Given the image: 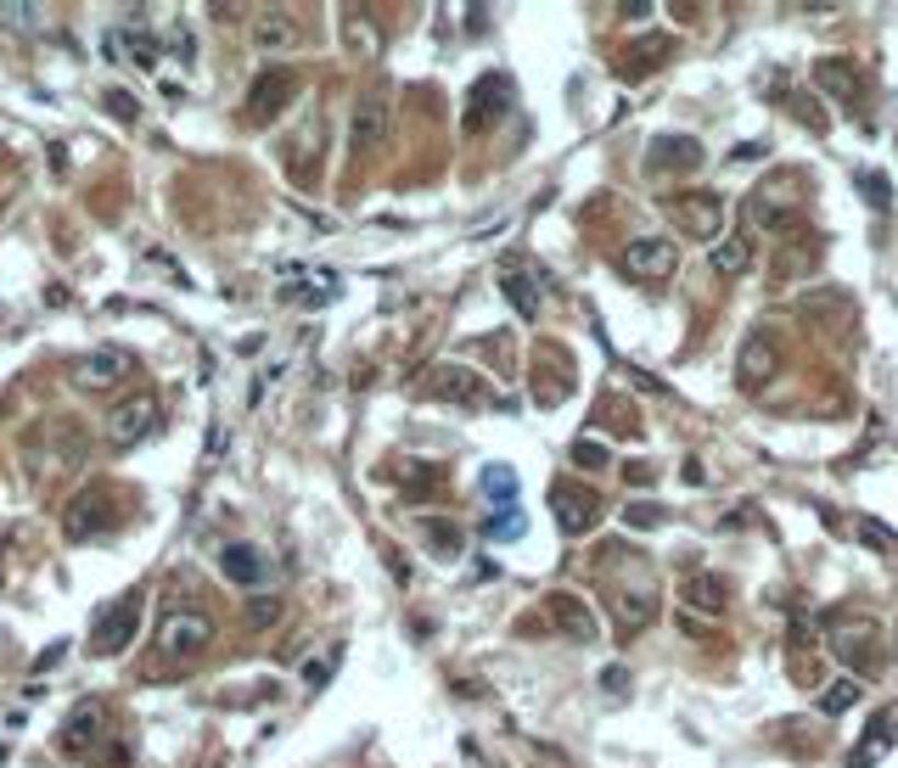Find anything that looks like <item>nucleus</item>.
I'll return each instance as SVG.
<instances>
[{
    "instance_id": "nucleus-1",
    "label": "nucleus",
    "mask_w": 898,
    "mask_h": 768,
    "mask_svg": "<svg viewBox=\"0 0 898 768\" xmlns=\"http://www.w3.org/2000/svg\"><path fill=\"white\" fill-rule=\"evenodd\" d=\"M831 656L842 667H854V674H876L882 667V629L871 617H848L831 629Z\"/></svg>"
},
{
    "instance_id": "nucleus-2",
    "label": "nucleus",
    "mask_w": 898,
    "mask_h": 768,
    "mask_svg": "<svg viewBox=\"0 0 898 768\" xmlns=\"http://www.w3.org/2000/svg\"><path fill=\"white\" fill-rule=\"evenodd\" d=\"M775 370H781V343H775V331H747L741 337V348H736V381L747 393H759V388H770L775 381Z\"/></svg>"
},
{
    "instance_id": "nucleus-3",
    "label": "nucleus",
    "mask_w": 898,
    "mask_h": 768,
    "mask_svg": "<svg viewBox=\"0 0 898 768\" xmlns=\"http://www.w3.org/2000/svg\"><path fill=\"white\" fill-rule=\"evenodd\" d=\"M208 640H214V622H208L203 611H169V617L158 622V651H163V656H174V662H192V656H203V651H208Z\"/></svg>"
},
{
    "instance_id": "nucleus-4",
    "label": "nucleus",
    "mask_w": 898,
    "mask_h": 768,
    "mask_svg": "<svg viewBox=\"0 0 898 768\" xmlns=\"http://www.w3.org/2000/svg\"><path fill=\"white\" fill-rule=\"evenodd\" d=\"M674 264H680V253H674L669 236H635V242H624V253H618V270L629 280H669Z\"/></svg>"
},
{
    "instance_id": "nucleus-5",
    "label": "nucleus",
    "mask_w": 898,
    "mask_h": 768,
    "mask_svg": "<svg viewBox=\"0 0 898 768\" xmlns=\"http://www.w3.org/2000/svg\"><path fill=\"white\" fill-rule=\"evenodd\" d=\"M792 208H797V180H792V174H770V180L747 197V219L759 225V230H781V225L792 219Z\"/></svg>"
},
{
    "instance_id": "nucleus-6",
    "label": "nucleus",
    "mask_w": 898,
    "mask_h": 768,
    "mask_svg": "<svg viewBox=\"0 0 898 768\" xmlns=\"http://www.w3.org/2000/svg\"><path fill=\"white\" fill-rule=\"evenodd\" d=\"M428 393L444 399V404H466V410L495 404V393L484 388V376H478V370H466V365H439L433 381H428Z\"/></svg>"
},
{
    "instance_id": "nucleus-7",
    "label": "nucleus",
    "mask_w": 898,
    "mask_h": 768,
    "mask_svg": "<svg viewBox=\"0 0 898 768\" xmlns=\"http://www.w3.org/2000/svg\"><path fill=\"white\" fill-rule=\"evenodd\" d=\"M702 163H707V147L696 135H657L646 147V169L651 174H691Z\"/></svg>"
},
{
    "instance_id": "nucleus-8",
    "label": "nucleus",
    "mask_w": 898,
    "mask_h": 768,
    "mask_svg": "<svg viewBox=\"0 0 898 768\" xmlns=\"http://www.w3.org/2000/svg\"><path fill=\"white\" fill-rule=\"evenodd\" d=\"M550 500H556V521H561V534H573V539H579V534H590V527L601 521V511H606V505H601V494H595V489H584V483H556V494H550Z\"/></svg>"
},
{
    "instance_id": "nucleus-9",
    "label": "nucleus",
    "mask_w": 898,
    "mask_h": 768,
    "mask_svg": "<svg viewBox=\"0 0 898 768\" xmlns=\"http://www.w3.org/2000/svg\"><path fill=\"white\" fill-rule=\"evenodd\" d=\"M135 622H140V595H124V600H113L102 617H96V656H118L129 640H135Z\"/></svg>"
},
{
    "instance_id": "nucleus-10",
    "label": "nucleus",
    "mask_w": 898,
    "mask_h": 768,
    "mask_svg": "<svg viewBox=\"0 0 898 768\" xmlns=\"http://www.w3.org/2000/svg\"><path fill=\"white\" fill-rule=\"evenodd\" d=\"M102 527H113V500H107V489H84L68 511H62V534L79 545V539H96Z\"/></svg>"
},
{
    "instance_id": "nucleus-11",
    "label": "nucleus",
    "mask_w": 898,
    "mask_h": 768,
    "mask_svg": "<svg viewBox=\"0 0 898 768\" xmlns=\"http://www.w3.org/2000/svg\"><path fill=\"white\" fill-rule=\"evenodd\" d=\"M511 107V79L505 73H484L466 95V129H489L495 118H505Z\"/></svg>"
},
{
    "instance_id": "nucleus-12",
    "label": "nucleus",
    "mask_w": 898,
    "mask_h": 768,
    "mask_svg": "<svg viewBox=\"0 0 898 768\" xmlns=\"http://www.w3.org/2000/svg\"><path fill=\"white\" fill-rule=\"evenodd\" d=\"M815 84L842 107H860L865 102V73L854 68V57H820L815 62Z\"/></svg>"
},
{
    "instance_id": "nucleus-13",
    "label": "nucleus",
    "mask_w": 898,
    "mask_h": 768,
    "mask_svg": "<svg viewBox=\"0 0 898 768\" xmlns=\"http://www.w3.org/2000/svg\"><path fill=\"white\" fill-rule=\"evenodd\" d=\"M669 214H674V225H685L691 236H707V242H714L719 225H725V203L714 197V191H691V197H674Z\"/></svg>"
},
{
    "instance_id": "nucleus-14",
    "label": "nucleus",
    "mask_w": 898,
    "mask_h": 768,
    "mask_svg": "<svg viewBox=\"0 0 898 768\" xmlns=\"http://www.w3.org/2000/svg\"><path fill=\"white\" fill-rule=\"evenodd\" d=\"M129 354L124 348H96V354H84L79 365H73V388H84V393H96V388H113V381H124L129 376Z\"/></svg>"
},
{
    "instance_id": "nucleus-15",
    "label": "nucleus",
    "mask_w": 898,
    "mask_h": 768,
    "mask_svg": "<svg viewBox=\"0 0 898 768\" xmlns=\"http://www.w3.org/2000/svg\"><path fill=\"white\" fill-rule=\"evenodd\" d=\"M545 617H550L573 645H590V640H595V617H590V606H584L579 595H567V589L545 595Z\"/></svg>"
},
{
    "instance_id": "nucleus-16",
    "label": "nucleus",
    "mask_w": 898,
    "mask_h": 768,
    "mask_svg": "<svg viewBox=\"0 0 898 768\" xmlns=\"http://www.w3.org/2000/svg\"><path fill=\"white\" fill-rule=\"evenodd\" d=\"M152 415H158L152 399H129V404H118V410L107 415V426H102V432H107V444H113V449H135V444L152 432Z\"/></svg>"
},
{
    "instance_id": "nucleus-17",
    "label": "nucleus",
    "mask_w": 898,
    "mask_h": 768,
    "mask_svg": "<svg viewBox=\"0 0 898 768\" xmlns=\"http://www.w3.org/2000/svg\"><path fill=\"white\" fill-rule=\"evenodd\" d=\"M500 293L511 298V309L523 314V320L539 314V280H534V270H528L523 259H505V264H500Z\"/></svg>"
},
{
    "instance_id": "nucleus-18",
    "label": "nucleus",
    "mask_w": 898,
    "mask_h": 768,
    "mask_svg": "<svg viewBox=\"0 0 898 768\" xmlns=\"http://www.w3.org/2000/svg\"><path fill=\"white\" fill-rule=\"evenodd\" d=\"M606 611H612V622H618L624 634H635V629H646V622L657 617V595L651 589H612Z\"/></svg>"
},
{
    "instance_id": "nucleus-19",
    "label": "nucleus",
    "mask_w": 898,
    "mask_h": 768,
    "mask_svg": "<svg viewBox=\"0 0 898 768\" xmlns=\"http://www.w3.org/2000/svg\"><path fill=\"white\" fill-rule=\"evenodd\" d=\"M383 135H388V102H383V95H360L349 147H354V152H371V147H376V140H383Z\"/></svg>"
},
{
    "instance_id": "nucleus-20",
    "label": "nucleus",
    "mask_w": 898,
    "mask_h": 768,
    "mask_svg": "<svg viewBox=\"0 0 898 768\" xmlns=\"http://www.w3.org/2000/svg\"><path fill=\"white\" fill-rule=\"evenodd\" d=\"M752 236H747V225L736 230V236H719L714 242V253H707V264H714V275H747L752 270Z\"/></svg>"
},
{
    "instance_id": "nucleus-21",
    "label": "nucleus",
    "mask_w": 898,
    "mask_h": 768,
    "mask_svg": "<svg viewBox=\"0 0 898 768\" xmlns=\"http://www.w3.org/2000/svg\"><path fill=\"white\" fill-rule=\"evenodd\" d=\"M219 566H225V578L230 584H242V589H259L264 584V555L259 550H248V545H230V550H219Z\"/></svg>"
},
{
    "instance_id": "nucleus-22",
    "label": "nucleus",
    "mask_w": 898,
    "mask_h": 768,
    "mask_svg": "<svg viewBox=\"0 0 898 768\" xmlns=\"http://www.w3.org/2000/svg\"><path fill=\"white\" fill-rule=\"evenodd\" d=\"M685 606L691 611H707V617H725V578H714V572H691V578L680 584Z\"/></svg>"
},
{
    "instance_id": "nucleus-23",
    "label": "nucleus",
    "mask_w": 898,
    "mask_h": 768,
    "mask_svg": "<svg viewBox=\"0 0 898 768\" xmlns=\"http://www.w3.org/2000/svg\"><path fill=\"white\" fill-rule=\"evenodd\" d=\"M893 724H898V707H887V712H876L871 718V730H865V741H860V752L848 757V768H871L887 746H893Z\"/></svg>"
},
{
    "instance_id": "nucleus-24",
    "label": "nucleus",
    "mask_w": 898,
    "mask_h": 768,
    "mask_svg": "<svg viewBox=\"0 0 898 768\" xmlns=\"http://www.w3.org/2000/svg\"><path fill=\"white\" fill-rule=\"evenodd\" d=\"M293 90V73H281V68H270L259 84H253V118H275V107H281V95Z\"/></svg>"
},
{
    "instance_id": "nucleus-25",
    "label": "nucleus",
    "mask_w": 898,
    "mask_h": 768,
    "mask_svg": "<svg viewBox=\"0 0 898 768\" xmlns=\"http://www.w3.org/2000/svg\"><path fill=\"white\" fill-rule=\"evenodd\" d=\"M421 539L433 545V555H439V561L461 555V527H455V521H444V516H421Z\"/></svg>"
},
{
    "instance_id": "nucleus-26",
    "label": "nucleus",
    "mask_w": 898,
    "mask_h": 768,
    "mask_svg": "<svg viewBox=\"0 0 898 768\" xmlns=\"http://www.w3.org/2000/svg\"><path fill=\"white\" fill-rule=\"evenodd\" d=\"M102 724V707H79L68 718V730H62V752H90V735H96Z\"/></svg>"
},
{
    "instance_id": "nucleus-27",
    "label": "nucleus",
    "mask_w": 898,
    "mask_h": 768,
    "mask_svg": "<svg viewBox=\"0 0 898 768\" xmlns=\"http://www.w3.org/2000/svg\"><path fill=\"white\" fill-rule=\"evenodd\" d=\"M478 483H484V494H489L495 505H511V500H516V471H511V466H484Z\"/></svg>"
},
{
    "instance_id": "nucleus-28",
    "label": "nucleus",
    "mask_w": 898,
    "mask_h": 768,
    "mask_svg": "<svg viewBox=\"0 0 898 768\" xmlns=\"http://www.w3.org/2000/svg\"><path fill=\"white\" fill-rule=\"evenodd\" d=\"M860 701V685L854 679H837L831 690H820V712L826 718H837V712H848V707H854Z\"/></svg>"
},
{
    "instance_id": "nucleus-29",
    "label": "nucleus",
    "mask_w": 898,
    "mask_h": 768,
    "mask_svg": "<svg viewBox=\"0 0 898 768\" xmlns=\"http://www.w3.org/2000/svg\"><path fill=\"white\" fill-rule=\"evenodd\" d=\"M669 51H674V39H669V34H663V39H640V45H635V57H640V62L624 68V73H646L651 62H669Z\"/></svg>"
},
{
    "instance_id": "nucleus-30",
    "label": "nucleus",
    "mask_w": 898,
    "mask_h": 768,
    "mask_svg": "<svg viewBox=\"0 0 898 768\" xmlns=\"http://www.w3.org/2000/svg\"><path fill=\"white\" fill-rule=\"evenodd\" d=\"M253 34H259V45H287V39H293V23H287V18H275V12H259Z\"/></svg>"
},
{
    "instance_id": "nucleus-31",
    "label": "nucleus",
    "mask_w": 898,
    "mask_h": 768,
    "mask_svg": "<svg viewBox=\"0 0 898 768\" xmlns=\"http://www.w3.org/2000/svg\"><path fill=\"white\" fill-rule=\"evenodd\" d=\"M860 191H865V203H871V208H882V214L893 208V185H887V174H871V169H865V174H860Z\"/></svg>"
},
{
    "instance_id": "nucleus-32",
    "label": "nucleus",
    "mask_w": 898,
    "mask_h": 768,
    "mask_svg": "<svg viewBox=\"0 0 898 768\" xmlns=\"http://www.w3.org/2000/svg\"><path fill=\"white\" fill-rule=\"evenodd\" d=\"M786 107H792V113H797L803 124H809V129H826V113L815 107V95H803V90H792V95H786Z\"/></svg>"
},
{
    "instance_id": "nucleus-33",
    "label": "nucleus",
    "mask_w": 898,
    "mask_h": 768,
    "mask_svg": "<svg viewBox=\"0 0 898 768\" xmlns=\"http://www.w3.org/2000/svg\"><path fill=\"white\" fill-rule=\"evenodd\" d=\"M606 460H612V455H606L601 444H590V438H579V444H573V466H579V471H601Z\"/></svg>"
},
{
    "instance_id": "nucleus-34",
    "label": "nucleus",
    "mask_w": 898,
    "mask_h": 768,
    "mask_svg": "<svg viewBox=\"0 0 898 768\" xmlns=\"http://www.w3.org/2000/svg\"><path fill=\"white\" fill-rule=\"evenodd\" d=\"M815 259H820V248H803V253H792V248H786L775 275H781V280H786V275H803V270H815Z\"/></svg>"
},
{
    "instance_id": "nucleus-35",
    "label": "nucleus",
    "mask_w": 898,
    "mask_h": 768,
    "mask_svg": "<svg viewBox=\"0 0 898 768\" xmlns=\"http://www.w3.org/2000/svg\"><path fill=\"white\" fill-rule=\"evenodd\" d=\"M516 534H523V516H516V511H495L489 516V539H516Z\"/></svg>"
},
{
    "instance_id": "nucleus-36",
    "label": "nucleus",
    "mask_w": 898,
    "mask_h": 768,
    "mask_svg": "<svg viewBox=\"0 0 898 768\" xmlns=\"http://www.w3.org/2000/svg\"><path fill=\"white\" fill-rule=\"evenodd\" d=\"M860 539L871 550H898V534H893V527H876V521H860Z\"/></svg>"
},
{
    "instance_id": "nucleus-37",
    "label": "nucleus",
    "mask_w": 898,
    "mask_h": 768,
    "mask_svg": "<svg viewBox=\"0 0 898 768\" xmlns=\"http://www.w3.org/2000/svg\"><path fill=\"white\" fill-rule=\"evenodd\" d=\"M0 23H7V28H34L39 7H0Z\"/></svg>"
},
{
    "instance_id": "nucleus-38",
    "label": "nucleus",
    "mask_w": 898,
    "mask_h": 768,
    "mask_svg": "<svg viewBox=\"0 0 898 768\" xmlns=\"http://www.w3.org/2000/svg\"><path fill=\"white\" fill-rule=\"evenodd\" d=\"M248 617L259 622V629H264V622H275V617H281V595H264V600H253V606H248Z\"/></svg>"
},
{
    "instance_id": "nucleus-39",
    "label": "nucleus",
    "mask_w": 898,
    "mask_h": 768,
    "mask_svg": "<svg viewBox=\"0 0 898 768\" xmlns=\"http://www.w3.org/2000/svg\"><path fill=\"white\" fill-rule=\"evenodd\" d=\"M107 113H113L118 124H135V95H124V90H113V95H107Z\"/></svg>"
},
{
    "instance_id": "nucleus-40",
    "label": "nucleus",
    "mask_w": 898,
    "mask_h": 768,
    "mask_svg": "<svg viewBox=\"0 0 898 768\" xmlns=\"http://www.w3.org/2000/svg\"><path fill=\"white\" fill-rule=\"evenodd\" d=\"M624 521H629V527H657V521H663V511H657V505H629Z\"/></svg>"
},
{
    "instance_id": "nucleus-41",
    "label": "nucleus",
    "mask_w": 898,
    "mask_h": 768,
    "mask_svg": "<svg viewBox=\"0 0 898 768\" xmlns=\"http://www.w3.org/2000/svg\"><path fill=\"white\" fill-rule=\"evenodd\" d=\"M601 685H606V696H624V690H629V674H624V667H606Z\"/></svg>"
},
{
    "instance_id": "nucleus-42",
    "label": "nucleus",
    "mask_w": 898,
    "mask_h": 768,
    "mask_svg": "<svg viewBox=\"0 0 898 768\" xmlns=\"http://www.w3.org/2000/svg\"><path fill=\"white\" fill-rule=\"evenodd\" d=\"M624 477H629V483H651V477H657V471H651V466H640V460H635V466H624Z\"/></svg>"
},
{
    "instance_id": "nucleus-43",
    "label": "nucleus",
    "mask_w": 898,
    "mask_h": 768,
    "mask_svg": "<svg viewBox=\"0 0 898 768\" xmlns=\"http://www.w3.org/2000/svg\"><path fill=\"white\" fill-rule=\"evenodd\" d=\"M759 158H764V140H752V147L736 152V163H759Z\"/></svg>"
}]
</instances>
